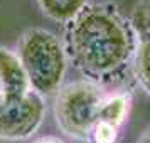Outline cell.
I'll list each match as a JSON object with an SVG mask.
<instances>
[{
  "mask_svg": "<svg viewBox=\"0 0 150 143\" xmlns=\"http://www.w3.org/2000/svg\"><path fill=\"white\" fill-rule=\"evenodd\" d=\"M130 104H132V96L127 91L110 94L108 99L105 101V104L100 109L98 118L115 125L118 128H122L123 123L127 121V118H128Z\"/></svg>",
  "mask_w": 150,
  "mask_h": 143,
  "instance_id": "52a82bcc",
  "label": "cell"
},
{
  "mask_svg": "<svg viewBox=\"0 0 150 143\" xmlns=\"http://www.w3.org/2000/svg\"><path fill=\"white\" fill-rule=\"evenodd\" d=\"M64 51L84 79L103 88L125 79L138 37L130 20L113 4H88L64 29Z\"/></svg>",
  "mask_w": 150,
  "mask_h": 143,
  "instance_id": "6da1fadb",
  "label": "cell"
},
{
  "mask_svg": "<svg viewBox=\"0 0 150 143\" xmlns=\"http://www.w3.org/2000/svg\"><path fill=\"white\" fill-rule=\"evenodd\" d=\"M122 128H118L111 123L96 118L95 125L91 126L88 133L86 142L88 143H120V136H122Z\"/></svg>",
  "mask_w": 150,
  "mask_h": 143,
  "instance_id": "9c48e42d",
  "label": "cell"
},
{
  "mask_svg": "<svg viewBox=\"0 0 150 143\" xmlns=\"http://www.w3.org/2000/svg\"><path fill=\"white\" fill-rule=\"evenodd\" d=\"M130 24L138 41H150V0H143L132 14Z\"/></svg>",
  "mask_w": 150,
  "mask_h": 143,
  "instance_id": "30bf717a",
  "label": "cell"
},
{
  "mask_svg": "<svg viewBox=\"0 0 150 143\" xmlns=\"http://www.w3.org/2000/svg\"><path fill=\"white\" fill-rule=\"evenodd\" d=\"M30 91V82L19 56L0 47V94L22 96Z\"/></svg>",
  "mask_w": 150,
  "mask_h": 143,
  "instance_id": "5b68a950",
  "label": "cell"
},
{
  "mask_svg": "<svg viewBox=\"0 0 150 143\" xmlns=\"http://www.w3.org/2000/svg\"><path fill=\"white\" fill-rule=\"evenodd\" d=\"M137 143H150V128L147 130L140 138H138V142H137Z\"/></svg>",
  "mask_w": 150,
  "mask_h": 143,
  "instance_id": "7c38bea8",
  "label": "cell"
},
{
  "mask_svg": "<svg viewBox=\"0 0 150 143\" xmlns=\"http://www.w3.org/2000/svg\"><path fill=\"white\" fill-rule=\"evenodd\" d=\"M108 96L110 93L106 88L88 79H79L61 86L54 103L57 126L71 138L86 142L89 130L95 125Z\"/></svg>",
  "mask_w": 150,
  "mask_h": 143,
  "instance_id": "3957f363",
  "label": "cell"
},
{
  "mask_svg": "<svg viewBox=\"0 0 150 143\" xmlns=\"http://www.w3.org/2000/svg\"><path fill=\"white\" fill-rule=\"evenodd\" d=\"M32 143H66V142H62L61 138H56V136H42V138H37Z\"/></svg>",
  "mask_w": 150,
  "mask_h": 143,
  "instance_id": "8fae6325",
  "label": "cell"
},
{
  "mask_svg": "<svg viewBox=\"0 0 150 143\" xmlns=\"http://www.w3.org/2000/svg\"><path fill=\"white\" fill-rule=\"evenodd\" d=\"M37 4L49 19L68 24L88 5V0H37Z\"/></svg>",
  "mask_w": 150,
  "mask_h": 143,
  "instance_id": "8992f818",
  "label": "cell"
},
{
  "mask_svg": "<svg viewBox=\"0 0 150 143\" xmlns=\"http://www.w3.org/2000/svg\"><path fill=\"white\" fill-rule=\"evenodd\" d=\"M19 59L30 89L41 96L59 91L68 68L62 42L46 29H29L19 39Z\"/></svg>",
  "mask_w": 150,
  "mask_h": 143,
  "instance_id": "7a4b0ae2",
  "label": "cell"
},
{
  "mask_svg": "<svg viewBox=\"0 0 150 143\" xmlns=\"http://www.w3.org/2000/svg\"><path fill=\"white\" fill-rule=\"evenodd\" d=\"M44 99L32 89L22 96L0 94V138L19 142L32 136L44 121Z\"/></svg>",
  "mask_w": 150,
  "mask_h": 143,
  "instance_id": "277c9868",
  "label": "cell"
},
{
  "mask_svg": "<svg viewBox=\"0 0 150 143\" xmlns=\"http://www.w3.org/2000/svg\"><path fill=\"white\" fill-rule=\"evenodd\" d=\"M133 69L137 81L150 94V41H138L133 57Z\"/></svg>",
  "mask_w": 150,
  "mask_h": 143,
  "instance_id": "ba28073f",
  "label": "cell"
}]
</instances>
